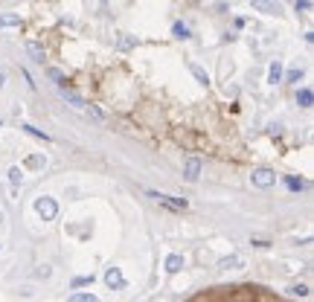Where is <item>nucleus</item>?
<instances>
[{
    "label": "nucleus",
    "instance_id": "aec40b11",
    "mask_svg": "<svg viewBox=\"0 0 314 302\" xmlns=\"http://www.w3.org/2000/svg\"><path fill=\"white\" fill-rule=\"evenodd\" d=\"M198 302H253L247 296H227V299H198Z\"/></svg>",
    "mask_w": 314,
    "mask_h": 302
},
{
    "label": "nucleus",
    "instance_id": "9b49d317",
    "mask_svg": "<svg viewBox=\"0 0 314 302\" xmlns=\"http://www.w3.org/2000/svg\"><path fill=\"white\" fill-rule=\"evenodd\" d=\"M20 27V15H0V29Z\"/></svg>",
    "mask_w": 314,
    "mask_h": 302
},
{
    "label": "nucleus",
    "instance_id": "f257e3e1",
    "mask_svg": "<svg viewBox=\"0 0 314 302\" xmlns=\"http://www.w3.org/2000/svg\"><path fill=\"white\" fill-rule=\"evenodd\" d=\"M35 212L44 218V221H53L55 215H58V204H55V198H38L35 201Z\"/></svg>",
    "mask_w": 314,
    "mask_h": 302
},
{
    "label": "nucleus",
    "instance_id": "20e7f679",
    "mask_svg": "<svg viewBox=\"0 0 314 302\" xmlns=\"http://www.w3.org/2000/svg\"><path fill=\"white\" fill-rule=\"evenodd\" d=\"M183 178L192 180V183L201 178V160H198V157H186V160H183Z\"/></svg>",
    "mask_w": 314,
    "mask_h": 302
},
{
    "label": "nucleus",
    "instance_id": "4be33fe9",
    "mask_svg": "<svg viewBox=\"0 0 314 302\" xmlns=\"http://www.w3.org/2000/svg\"><path fill=\"white\" fill-rule=\"evenodd\" d=\"M300 79H303V70H300V67L288 70V76H285V81H300Z\"/></svg>",
    "mask_w": 314,
    "mask_h": 302
},
{
    "label": "nucleus",
    "instance_id": "f8f14e48",
    "mask_svg": "<svg viewBox=\"0 0 314 302\" xmlns=\"http://www.w3.org/2000/svg\"><path fill=\"white\" fill-rule=\"evenodd\" d=\"M268 81H274V84H277V81H282V64H279V61L270 64V70H268Z\"/></svg>",
    "mask_w": 314,
    "mask_h": 302
},
{
    "label": "nucleus",
    "instance_id": "a211bd4d",
    "mask_svg": "<svg viewBox=\"0 0 314 302\" xmlns=\"http://www.w3.org/2000/svg\"><path fill=\"white\" fill-rule=\"evenodd\" d=\"M9 180H12V183H15V186H18L20 180H24V171H20L18 166H12V169H9Z\"/></svg>",
    "mask_w": 314,
    "mask_h": 302
},
{
    "label": "nucleus",
    "instance_id": "423d86ee",
    "mask_svg": "<svg viewBox=\"0 0 314 302\" xmlns=\"http://www.w3.org/2000/svg\"><path fill=\"white\" fill-rule=\"evenodd\" d=\"M105 285H108L111 291H117V288L125 285V279H122V273H119V267H108V270H105Z\"/></svg>",
    "mask_w": 314,
    "mask_h": 302
},
{
    "label": "nucleus",
    "instance_id": "1a4fd4ad",
    "mask_svg": "<svg viewBox=\"0 0 314 302\" xmlns=\"http://www.w3.org/2000/svg\"><path fill=\"white\" fill-rule=\"evenodd\" d=\"M311 102H314V93L308 88H303L300 93H297V105H303V107H311Z\"/></svg>",
    "mask_w": 314,
    "mask_h": 302
},
{
    "label": "nucleus",
    "instance_id": "9d476101",
    "mask_svg": "<svg viewBox=\"0 0 314 302\" xmlns=\"http://www.w3.org/2000/svg\"><path fill=\"white\" fill-rule=\"evenodd\" d=\"M27 53L32 55V58H35L38 64H44V58H47V55H44V47H38V44H32V41H29V44H27Z\"/></svg>",
    "mask_w": 314,
    "mask_h": 302
},
{
    "label": "nucleus",
    "instance_id": "ddd939ff",
    "mask_svg": "<svg viewBox=\"0 0 314 302\" xmlns=\"http://www.w3.org/2000/svg\"><path fill=\"white\" fill-rule=\"evenodd\" d=\"M172 35H175V38H189V27H186V24H180V20H178V24L172 27Z\"/></svg>",
    "mask_w": 314,
    "mask_h": 302
},
{
    "label": "nucleus",
    "instance_id": "393cba45",
    "mask_svg": "<svg viewBox=\"0 0 314 302\" xmlns=\"http://www.w3.org/2000/svg\"><path fill=\"white\" fill-rule=\"evenodd\" d=\"M50 273H53V270H50L47 265H41V267L35 270V276H38V279H50Z\"/></svg>",
    "mask_w": 314,
    "mask_h": 302
},
{
    "label": "nucleus",
    "instance_id": "f3484780",
    "mask_svg": "<svg viewBox=\"0 0 314 302\" xmlns=\"http://www.w3.org/2000/svg\"><path fill=\"white\" fill-rule=\"evenodd\" d=\"M242 265V258L239 256H227V258H221V267H227V270H230V267H239Z\"/></svg>",
    "mask_w": 314,
    "mask_h": 302
},
{
    "label": "nucleus",
    "instance_id": "7ed1b4c3",
    "mask_svg": "<svg viewBox=\"0 0 314 302\" xmlns=\"http://www.w3.org/2000/svg\"><path fill=\"white\" fill-rule=\"evenodd\" d=\"M277 183V175L270 169H256L253 171V186H259V189H268V186H274Z\"/></svg>",
    "mask_w": 314,
    "mask_h": 302
},
{
    "label": "nucleus",
    "instance_id": "412c9836",
    "mask_svg": "<svg viewBox=\"0 0 314 302\" xmlns=\"http://www.w3.org/2000/svg\"><path fill=\"white\" fill-rule=\"evenodd\" d=\"M117 47H119V50H131V47H134V38H131V35H122L117 41Z\"/></svg>",
    "mask_w": 314,
    "mask_h": 302
},
{
    "label": "nucleus",
    "instance_id": "a878e982",
    "mask_svg": "<svg viewBox=\"0 0 314 302\" xmlns=\"http://www.w3.org/2000/svg\"><path fill=\"white\" fill-rule=\"evenodd\" d=\"M311 9V0H297V12H308Z\"/></svg>",
    "mask_w": 314,
    "mask_h": 302
},
{
    "label": "nucleus",
    "instance_id": "5701e85b",
    "mask_svg": "<svg viewBox=\"0 0 314 302\" xmlns=\"http://www.w3.org/2000/svg\"><path fill=\"white\" fill-rule=\"evenodd\" d=\"M189 70L195 73V79H198V81H204V84H206V81H210V79H206V73L201 70V67H198V64H192V67H189Z\"/></svg>",
    "mask_w": 314,
    "mask_h": 302
},
{
    "label": "nucleus",
    "instance_id": "c85d7f7f",
    "mask_svg": "<svg viewBox=\"0 0 314 302\" xmlns=\"http://www.w3.org/2000/svg\"><path fill=\"white\" fill-rule=\"evenodd\" d=\"M0 224H3V212H0Z\"/></svg>",
    "mask_w": 314,
    "mask_h": 302
},
{
    "label": "nucleus",
    "instance_id": "cd10ccee",
    "mask_svg": "<svg viewBox=\"0 0 314 302\" xmlns=\"http://www.w3.org/2000/svg\"><path fill=\"white\" fill-rule=\"evenodd\" d=\"M3 84H6V73L0 70V88H3Z\"/></svg>",
    "mask_w": 314,
    "mask_h": 302
},
{
    "label": "nucleus",
    "instance_id": "4468645a",
    "mask_svg": "<svg viewBox=\"0 0 314 302\" xmlns=\"http://www.w3.org/2000/svg\"><path fill=\"white\" fill-rule=\"evenodd\" d=\"M67 302H99L93 293H70V299Z\"/></svg>",
    "mask_w": 314,
    "mask_h": 302
},
{
    "label": "nucleus",
    "instance_id": "b1692460",
    "mask_svg": "<svg viewBox=\"0 0 314 302\" xmlns=\"http://www.w3.org/2000/svg\"><path fill=\"white\" fill-rule=\"evenodd\" d=\"M285 186L297 192V189H303V180H297V178H285Z\"/></svg>",
    "mask_w": 314,
    "mask_h": 302
},
{
    "label": "nucleus",
    "instance_id": "0eeeda50",
    "mask_svg": "<svg viewBox=\"0 0 314 302\" xmlns=\"http://www.w3.org/2000/svg\"><path fill=\"white\" fill-rule=\"evenodd\" d=\"M166 270H169V273H180V270H183V256L172 253V256L166 258Z\"/></svg>",
    "mask_w": 314,
    "mask_h": 302
},
{
    "label": "nucleus",
    "instance_id": "6e6552de",
    "mask_svg": "<svg viewBox=\"0 0 314 302\" xmlns=\"http://www.w3.org/2000/svg\"><path fill=\"white\" fill-rule=\"evenodd\" d=\"M27 169H44L47 166V157L44 154H32V157H27V163H24Z\"/></svg>",
    "mask_w": 314,
    "mask_h": 302
},
{
    "label": "nucleus",
    "instance_id": "6ab92c4d",
    "mask_svg": "<svg viewBox=\"0 0 314 302\" xmlns=\"http://www.w3.org/2000/svg\"><path fill=\"white\" fill-rule=\"evenodd\" d=\"M288 291L294 293V296H308V285H291Z\"/></svg>",
    "mask_w": 314,
    "mask_h": 302
},
{
    "label": "nucleus",
    "instance_id": "bb28decb",
    "mask_svg": "<svg viewBox=\"0 0 314 302\" xmlns=\"http://www.w3.org/2000/svg\"><path fill=\"white\" fill-rule=\"evenodd\" d=\"M88 114H90V116H96V119H102V111H99V107H93V105L88 107Z\"/></svg>",
    "mask_w": 314,
    "mask_h": 302
},
{
    "label": "nucleus",
    "instance_id": "2eb2a0df",
    "mask_svg": "<svg viewBox=\"0 0 314 302\" xmlns=\"http://www.w3.org/2000/svg\"><path fill=\"white\" fill-rule=\"evenodd\" d=\"M24 131H27L29 137H35V140H41V142H50V137H47V134H41L38 128H32V125H24Z\"/></svg>",
    "mask_w": 314,
    "mask_h": 302
},
{
    "label": "nucleus",
    "instance_id": "39448f33",
    "mask_svg": "<svg viewBox=\"0 0 314 302\" xmlns=\"http://www.w3.org/2000/svg\"><path fill=\"white\" fill-rule=\"evenodd\" d=\"M253 9L262 12V15H282V6L274 0H253Z\"/></svg>",
    "mask_w": 314,
    "mask_h": 302
},
{
    "label": "nucleus",
    "instance_id": "f03ea898",
    "mask_svg": "<svg viewBox=\"0 0 314 302\" xmlns=\"http://www.w3.org/2000/svg\"><path fill=\"white\" fill-rule=\"evenodd\" d=\"M149 198H154L157 204H163V206H169V209H175V212H183L186 209V201L183 198H172V195H160V192H149Z\"/></svg>",
    "mask_w": 314,
    "mask_h": 302
},
{
    "label": "nucleus",
    "instance_id": "dca6fc26",
    "mask_svg": "<svg viewBox=\"0 0 314 302\" xmlns=\"http://www.w3.org/2000/svg\"><path fill=\"white\" fill-rule=\"evenodd\" d=\"M85 285H93V273L90 276H76V279H73V288H85Z\"/></svg>",
    "mask_w": 314,
    "mask_h": 302
}]
</instances>
